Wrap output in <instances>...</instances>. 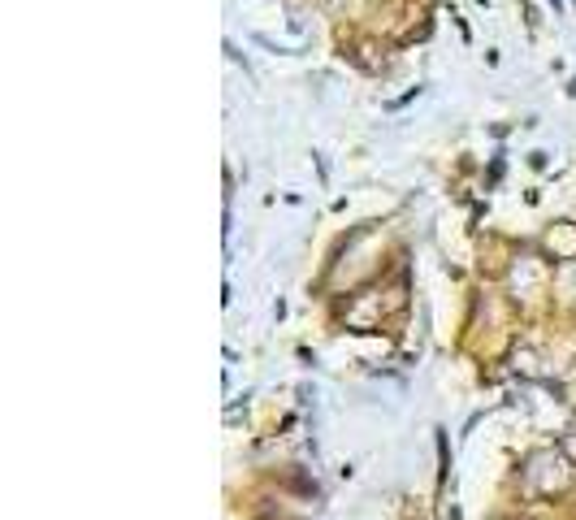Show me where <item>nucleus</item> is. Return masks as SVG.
I'll return each mask as SVG.
<instances>
[{
	"label": "nucleus",
	"instance_id": "f257e3e1",
	"mask_svg": "<svg viewBox=\"0 0 576 520\" xmlns=\"http://www.w3.org/2000/svg\"><path fill=\"white\" fill-rule=\"evenodd\" d=\"M555 243H559V252H564V256H572V252H576V230H564L559 239L551 234V247H555Z\"/></svg>",
	"mask_w": 576,
	"mask_h": 520
},
{
	"label": "nucleus",
	"instance_id": "f03ea898",
	"mask_svg": "<svg viewBox=\"0 0 576 520\" xmlns=\"http://www.w3.org/2000/svg\"><path fill=\"white\" fill-rule=\"evenodd\" d=\"M564 451H568V455H576V442H572V438L564 442Z\"/></svg>",
	"mask_w": 576,
	"mask_h": 520
}]
</instances>
